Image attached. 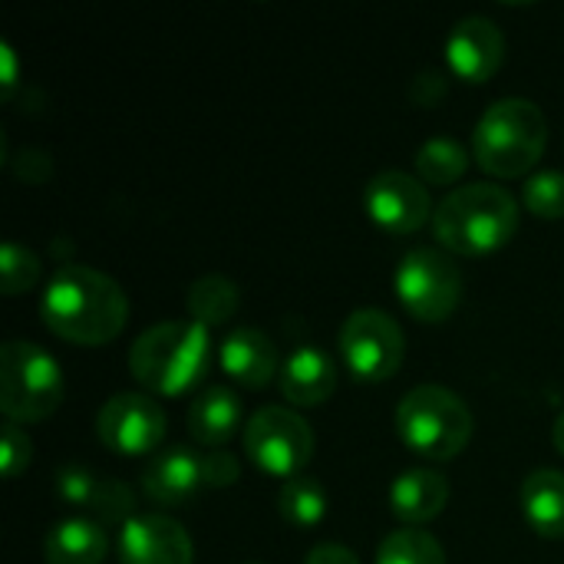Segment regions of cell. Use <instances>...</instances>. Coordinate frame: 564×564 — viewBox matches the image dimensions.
<instances>
[{"label":"cell","mask_w":564,"mask_h":564,"mask_svg":"<svg viewBox=\"0 0 564 564\" xmlns=\"http://www.w3.org/2000/svg\"><path fill=\"white\" fill-rule=\"evenodd\" d=\"M202 489H205L202 456L192 453V449H185V446L169 449V453H159L145 466V473H142V492L159 509H182Z\"/></svg>","instance_id":"14"},{"label":"cell","mask_w":564,"mask_h":564,"mask_svg":"<svg viewBox=\"0 0 564 564\" xmlns=\"http://www.w3.org/2000/svg\"><path fill=\"white\" fill-rule=\"evenodd\" d=\"M549 145L545 112L532 99H499L492 102L473 132V155L482 172L496 178L529 175Z\"/></svg>","instance_id":"4"},{"label":"cell","mask_w":564,"mask_h":564,"mask_svg":"<svg viewBox=\"0 0 564 564\" xmlns=\"http://www.w3.org/2000/svg\"><path fill=\"white\" fill-rule=\"evenodd\" d=\"M0 278H3V294L20 297L33 291V284L40 281V258L23 245L7 241L0 251Z\"/></svg>","instance_id":"25"},{"label":"cell","mask_w":564,"mask_h":564,"mask_svg":"<svg viewBox=\"0 0 564 564\" xmlns=\"http://www.w3.org/2000/svg\"><path fill=\"white\" fill-rule=\"evenodd\" d=\"M119 562L122 564H192V535L169 516H132L119 532Z\"/></svg>","instance_id":"13"},{"label":"cell","mask_w":564,"mask_h":564,"mask_svg":"<svg viewBox=\"0 0 564 564\" xmlns=\"http://www.w3.org/2000/svg\"><path fill=\"white\" fill-rule=\"evenodd\" d=\"M364 208L377 228H383L387 235H397V238L416 235L436 212L430 202V188L416 175L397 172V169L380 172L367 182Z\"/></svg>","instance_id":"11"},{"label":"cell","mask_w":564,"mask_h":564,"mask_svg":"<svg viewBox=\"0 0 564 564\" xmlns=\"http://www.w3.org/2000/svg\"><path fill=\"white\" fill-rule=\"evenodd\" d=\"M278 512L288 525L307 532L314 525L324 522L327 516V492L324 486L314 479V476H294L281 486V496H278Z\"/></svg>","instance_id":"22"},{"label":"cell","mask_w":564,"mask_h":564,"mask_svg":"<svg viewBox=\"0 0 564 564\" xmlns=\"http://www.w3.org/2000/svg\"><path fill=\"white\" fill-rule=\"evenodd\" d=\"M212 370V334L198 321H162L142 330L129 350V373L152 397H182Z\"/></svg>","instance_id":"2"},{"label":"cell","mask_w":564,"mask_h":564,"mask_svg":"<svg viewBox=\"0 0 564 564\" xmlns=\"http://www.w3.org/2000/svg\"><path fill=\"white\" fill-rule=\"evenodd\" d=\"M245 456L274 479H294L314 456V430L288 406H264L245 423Z\"/></svg>","instance_id":"9"},{"label":"cell","mask_w":564,"mask_h":564,"mask_svg":"<svg viewBox=\"0 0 564 564\" xmlns=\"http://www.w3.org/2000/svg\"><path fill=\"white\" fill-rule=\"evenodd\" d=\"M377 564H446V552L426 529H397L380 542Z\"/></svg>","instance_id":"24"},{"label":"cell","mask_w":564,"mask_h":564,"mask_svg":"<svg viewBox=\"0 0 564 564\" xmlns=\"http://www.w3.org/2000/svg\"><path fill=\"white\" fill-rule=\"evenodd\" d=\"M466 169H469V152L456 139H430L416 152V172L423 185L449 188L466 175Z\"/></svg>","instance_id":"23"},{"label":"cell","mask_w":564,"mask_h":564,"mask_svg":"<svg viewBox=\"0 0 564 564\" xmlns=\"http://www.w3.org/2000/svg\"><path fill=\"white\" fill-rule=\"evenodd\" d=\"M304 564H360V558H357L347 545L324 542V545L311 549V555H307V562Z\"/></svg>","instance_id":"30"},{"label":"cell","mask_w":564,"mask_h":564,"mask_svg":"<svg viewBox=\"0 0 564 564\" xmlns=\"http://www.w3.org/2000/svg\"><path fill=\"white\" fill-rule=\"evenodd\" d=\"M109 555V535L96 519H63L46 532V564H102Z\"/></svg>","instance_id":"19"},{"label":"cell","mask_w":564,"mask_h":564,"mask_svg":"<svg viewBox=\"0 0 564 564\" xmlns=\"http://www.w3.org/2000/svg\"><path fill=\"white\" fill-rule=\"evenodd\" d=\"M278 383H281V397L291 406L311 410V406H321V403H327L334 397V390H337V364L321 347H297L281 364Z\"/></svg>","instance_id":"16"},{"label":"cell","mask_w":564,"mask_h":564,"mask_svg":"<svg viewBox=\"0 0 564 564\" xmlns=\"http://www.w3.org/2000/svg\"><path fill=\"white\" fill-rule=\"evenodd\" d=\"M59 364L33 340H7L0 350V410L7 423L30 426L50 420L63 403Z\"/></svg>","instance_id":"6"},{"label":"cell","mask_w":564,"mask_h":564,"mask_svg":"<svg viewBox=\"0 0 564 564\" xmlns=\"http://www.w3.org/2000/svg\"><path fill=\"white\" fill-rule=\"evenodd\" d=\"M449 479L436 469H406L403 476L393 479L390 486V509L393 516L410 525V529H423L433 519L443 516L446 502H449Z\"/></svg>","instance_id":"17"},{"label":"cell","mask_w":564,"mask_h":564,"mask_svg":"<svg viewBox=\"0 0 564 564\" xmlns=\"http://www.w3.org/2000/svg\"><path fill=\"white\" fill-rule=\"evenodd\" d=\"M340 357L360 383H387L400 373L406 357L403 327L380 307L354 311L340 327Z\"/></svg>","instance_id":"8"},{"label":"cell","mask_w":564,"mask_h":564,"mask_svg":"<svg viewBox=\"0 0 564 564\" xmlns=\"http://www.w3.org/2000/svg\"><path fill=\"white\" fill-rule=\"evenodd\" d=\"M185 301H188L192 321H198L212 330V327H221L235 317V311L241 307V291L225 274H205L188 288Z\"/></svg>","instance_id":"21"},{"label":"cell","mask_w":564,"mask_h":564,"mask_svg":"<svg viewBox=\"0 0 564 564\" xmlns=\"http://www.w3.org/2000/svg\"><path fill=\"white\" fill-rule=\"evenodd\" d=\"M96 489H99V479L83 469V466H66L59 476H56V492L66 506H76V509H89L93 499H96Z\"/></svg>","instance_id":"27"},{"label":"cell","mask_w":564,"mask_h":564,"mask_svg":"<svg viewBox=\"0 0 564 564\" xmlns=\"http://www.w3.org/2000/svg\"><path fill=\"white\" fill-rule=\"evenodd\" d=\"M0 63H3V96L10 99L13 86H17V59H13V50L7 43L0 46Z\"/></svg>","instance_id":"31"},{"label":"cell","mask_w":564,"mask_h":564,"mask_svg":"<svg viewBox=\"0 0 564 564\" xmlns=\"http://www.w3.org/2000/svg\"><path fill=\"white\" fill-rule=\"evenodd\" d=\"M552 443H555V449L564 456V413L555 420V426H552Z\"/></svg>","instance_id":"32"},{"label":"cell","mask_w":564,"mask_h":564,"mask_svg":"<svg viewBox=\"0 0 564 564\" xmlns=\"http://www.w3.org/2000/svg\"><path fill=\"white\" fill-rule=\"evenodd\" d=\"M33 459V443L26 436L23 426L17 423H7L3 426V446H0V466H3V476L7 479H17Z\"/></svg>","instance_id":"28"},{"label":"cell","mask_w":564,"mask_h":564,"mask_svg":"<svg viewBox=\"0 0 564 564\" xmlns=\"http://www.w3.org/2000/svg\"><path fill=\"white\" fill-rule=\"evenodd\" d=\"M218 364L228 380H235L245 390H261L271 383L274 373H281L278 347L264 330L238 327L231 330L218 347Z\"/></svg>","instance_id":"15"},{"label":"cell","mask_w":564,"mask_h":564,"mask_svg":"<svg viewBox=\"0 0 564 564\" xmlns=\"http://www.w3.org/2000/svg\"><path fill=\"white\" fill-rule=\"evenodd\" d=\"M241 400L228 387L202 390L188 406V433L205 449H221L241 426Z\"/></svg>","instance_id":"18"},{"label":"cell","mask_w":564,"mask_h":564,"mask_svg":"<svg viewBox=\"0 0 564 564\" xmlns=\"http://www.w3.org/2000/svg\"><path fill=\"white\" fill-rule=\"evenodd\" d=\"M43 327L76 347H102L116 340L129 321L126 291L89 264H63L40 301Z\"/></svg>","instance_id":"1"},{"label":"cell","mask_w":564,"mask_h":564,"mask_svg":"<svg viewBox=\"0 0 564 564\" xmlns=\"http://www.w3.org/2000/svg\"><path fill=\"white\" fill-rule=\"evenodd\" d=\"M506 59V36L489 17H463L446 36V63L463 83H489Z\"/></svg>","instance_id":"12"},{"label":"cell","mask_w":564,"mask_h":564,"mask_svg":"<svg viewBox=\"0 0 564 564\" xmlns=\"http://www.w3.org/2000/svg\"><path fill=\"white\" fill-rule=\"evenodd\" d=\"M522 202L535 218H564V172H539L522 185Z\"/></svg>","instance_id":"26"},{"label":"cell","mask_w":564,"mask_h":564,"mask_svg":"<svg viewBox=\"0 0 564 564\" xmlns=\"http://www.w3.org/2000/svg\"><path fill=\"white\" fill-rule=\"evenodd\" d=\"M473 413L459 393L440 383H423L410 390L397 406V436L400 443L433 463L456 459L473 440Z\"/></svg>","instance_id":"5"},{"label":"cell","mask_w":564,"mask_h":564,"mask_svg":"<svg viewBox=\"0 0 564 564\" xmlns=\"http://www.w3.org/2000/svg\"><path fill=\"white\" fill-rule=\"evenodd\" d=\"M522 516L542 539H564V473L535 469L522 482Z\"/></svg>","instance_id":"20"},{"label":"cell","mask_w":564,"mask_h":564,"mask_svg":"<svg viewBox=\"0 0 564 564\" xmlns=\"http://www.w3.org/2000/svg\"><path fill=\"white\" fill-rule=\"evenodd\" d=\"M393 288L410 317L423 324H443L463 301V271L456 268L453 254L440 248H413L397 264Z\"/></svg>","instance_id":"7"},{"label":"cell","mask_w":564,"mask_h":564,"mask_svg":"<svg viewBox=\"0 0 564 564\" xmlns=\"http://www.w3.org/2000/svg\"><path fill=\"white\" fill-rule=\"evenodd\" d=\"M169 416L152 393H116L96 413V436L116 456H149L162 446Z\"/></svg>","instance_id":"10"},{"label":"cell","mask_w":564,"mask_h":564,"mask_svg":"<svg viewBox=\"0 0 564 564\" xmlns=\"http://www.w3.org/2000/svg\"><path fill=\"white\" fill-rule=\"evenodd\" d=\"M202 469H205V486L208 489H228L241 479V466L228 449H208L202 456Z\"/></svg>","instance_id":"29"},{"label":"cell","mask_w":564,"mask_h":564,"mask_svg":"<svg viewBox=\"0 0 564 564\" xmlns=\"http://www.w3.org/2000/svg\"><path fill=\"white\" fill-rule=\"evenodd\" d=\"M519 231V202L492 182L453 188L433 212V235L449 254L479 258L506 248Z\"/></svg>","instance_id":"3"}]
</instances>
